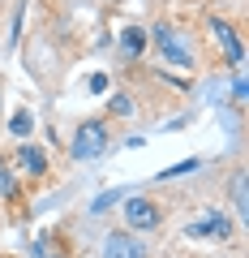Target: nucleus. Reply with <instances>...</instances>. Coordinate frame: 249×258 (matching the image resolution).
Segmentation results:
<instances>
[{"instance_id": "obj_1", "label": "nucleus", "mask_w": 249, "mask_h": 258, "mask_svg": "<svg viewBox=\"0 0 249 258\" xmlns=\"http://www.w3.org/2000/svg\"><path fill=\"white\" fill-rule=\"evenodd\" d=\"M69 151H73L77 159L103 155V151H108V125H103V120H86V125L73 134V147H69Z\"/></svg>"}, {"instance_id": "obj_2", "label": "nucleus", "mask_w": 249, "mask_h": 258, "mask_svg": "<svg viewBox=\"0 0 249 258\" xmlns=\"http://www.w3.org/2000/svg\"><path fill=\"white\" fill-rule=\"evenodd\" d=\"M155 43H159V52H163L172 64H194V52H189V43H185V39L176 35L172 26H155Z\"/></svg>"}, {"instance_id": "obj_3", "label": "nucleus", "mask_w": 249, "mask_h": 258, "mask_svg": "<svg viewBox=\"0 0 249 258\" xmlns=\"http://www.w3.org/2000/svg\"><path fill=\"white\" fill-rule=\"evenodd\" d=\"M103 258H150V249H146V241L129 237V232H112L103 241Z\"/></svg>"}, {"instance_id": "obj_4", "label": "nucleus", "mask_w": 249, "mask_h": 258, "mask_svg": "<svg viewBox=\"0 0 249 258\" xmlns=\"http://www.w3.org/2000/svg\"><path fill=\"white\" fill-rule=\"evenodd\" d=\"M125 220H129V228H155L159 224V207L150 203V198H125Z\"/></svg>"}, {"instance_id": "obj_5", "label": "nucleus", "mask_w": 249, "mask_h": 258, "mask_svg": "<svg viewBox=\"0 0 249 258\" xmlns=\"http://www.w3.org/2000/svg\"><path fill=\"white\" fill-rule=\"evenodd\" d=\"M185 232H189V237H219L223 241V237H232V220L223 211H211V215H202V220H194Z\"/></svg>"}, {"instance_id": "obj_6", "label": "nucleus", "mask_w": 249, "mask_h": 258, "mask_svg": "<svg viewBox=\"0 0 249 258\" xmlns=\"http://www.w3.org/2000/svg\"><path fill=\"white\" fill-rule=\"evenodd\" d=\"M211 30H215V39L223 43V56H228V64H232V69H240L245 52H240V39H236V30H232L228 22H211Z\"/></svg>"}, {"instance_id": "obj_7", "label": "nucleus", "mask_w": 249, "mask_h": 258, "mask_svg": "<svg viewBox=\"0 0 249 258\" xmlns=\"http://www.w3.org/2000/svg\"><path fill=\"white\" fill-rule=\"evenodd\" d=\"M13 164H22V172H26V176H43L47 172V151L43 147H22Z\"/></svg>"}, {"instance_id": "obj_8", "label": "nucleus", "mask_w": 249, "mask_h": 258, "mask_svg": "<svg viewBox=\"0 0 249 258\" xmlns=\"http://www.w3.org/2000/svg\"><path fill=\"white\" fill-rule=\"evenodd\" d=\"M120 52H125V60H138V56L146 52V30H142V26H125V35H120Z\"/></svg>"}, {"instance_id": "obj_9", "label": "nucleus", "mask_w": 249, "mask_h": 258, "mask_svg": "<svg viewBox=\"0 0 249 258\" xmlns=\"http://www.w3.org/2000/svg\"><path fill=\"white\" fill-rule=\"evenodd\" d=\"M0 198H18V172H13V159H0Z\"/></svg>"}, {"instance_id": "obj_10", "label": "nucleus", "mask_w": 249, "mask_h": 258, "mask_svg": "<svg viewBox=\"0 0 249 258\" xmlns=\"http://www.w3.org/2000/svg\"><path fill=\"white\" fill-rule=\"evenodd\" d=\"M30 125H35V116H30L26 108H18V112H13V116H9V129H13V134H18V138H26V134H30Z\"/></svg>"}, {"instance_id": "obj_11", "label": "nucleus", "mask_w": 249, "mask_h": 258, "mask_svg": "<svg viewBox=\"0 0 249 258\" xmlns=\"http://www.w3.org/2000/svg\"><path fill=\"white\" fill-rule=\"evenodd\" d=\"M198 168H202V159H185V164H172V168H163V172H159V181H172V176L198 172Z\"/></svg>"}, {"instance_id": "obj_12", "label": "nucleus", "mask_w": 249, "mask_h": 258, "mask_svg": "<svg viewBox=\"0 0 249 258\" xmlns=\"http://www.w3.org/2000/svg\"><path fill=\"white\" fill-rule=\"evenodd\" d=\"M232 203H236V211L245 215V207H249V198H245V172L232 176Z\"/></svg>"}, {"instance_id": "obj_13", "label": "nucleus", "mask_w": 249, "mask_h": 258, "mask_svg": "<svg viewBox=\"0 0 249 258\" xmlns=\"http://www.w3.org/2000/svg\"><path fill=\"white\" fill-rule=\"evenodd\" d=\"M112 112H116V116H129V112H133V103L125 99V95H112Z\"/></svg>"}, {"instance_id": "obj_14", "label": "nucleus", "mask_w": 249, "mask_h": 258, "mask_svg": "<svg viewBox=\"0 0 249 258\" xmlns=\"http://www.w3.org/2000/svg\"><path fill=\"white\" fill-rule=\"evenodd\" d=\"M116 203V194H99V198H95V211H103V207H112Z\"/></svg>"}]
</instances>
